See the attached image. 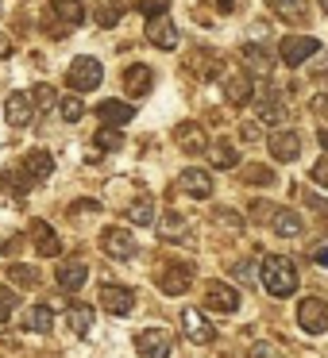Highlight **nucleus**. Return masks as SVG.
Segmentation results:
<instances>
[{
	"mask_svg": "<svg viewBox=\"0 0 328 358\" xmlns=\"http://www.w3.org/2000/svg\"><path fill=\"white\" fill-rule=\"evenodd\" d=\"M232 4H235V0H220V8H224V12H232Z\"/></svg>",
	"mask_w": 328,
	"mask_h": 358,
	"instance_id": "603ef678",
	"label": "nucleus"
},
{
	"mask_svg": "<svg viewBox=\"0 0 328 358\" xmlns=\"http://www.w3.org/2000/svg\"><path fill=\"white\" fill-rule=\"evenodd\" d=\"M124 89L132 96H147L151 89H155V70H151V66H143V62L128 66V70H124Z\"/></svg>",
	"mask_w": 328,
	"mask_h": 358,
	"instance_id": "6ab92c4d",
	"label": "nucleus"
},
{
	"mask_svg": "<svg viewBox=\"0 0 328 358\" xmlns=\"http://www.w3.org/2000/svg\"><path fill=\"white\" fill-rule=\"evenodd\" d=\"M243 178L255 181V185H274V173L266 166H243Z\"/></svg>",
	"mask_w": 328,
	"mask_h": 358,
	"instance_id": "58836bf2",
	"label": "nucleus"
},
{
	"mask_svg": "<svg viewBox=\"0 0 328 358\" xmlns=\"http://www.w3.org/2000/svg\"><path fill=\"white\" fill-rule=\"evenodd\" d=\"M205 155H209V162L217 166V170H232V166L240 162V155H235V147H232L228 139L209 143V150H205Z\"/></svg>",
	"mask_w": 328,
	"mask_h": 358,
	"instance_id": "a878e982",
	"label": "nucleus"
},
{
	"mask_svg": "<svg viewBox=\"0 0 328 358\" xmlns=\"http://www.w3.org/2000/svg\"><path fill=\"white\" fill-rule=\"evenodd\" d=\"M143 35H147V43H151V47H158V50H174V47H178V39H182L170 16H155V20H147Z\"/></svg>",
	"mask_w": 328,
	"mask_h": 358,
	"instance_id": "ddd939ff",
	"label": "nucleus"
},
{
	"mask_svg": "<svg viewBox=\"0 0 328 358\" xmlns=\"http://www.w3.org/2000/svg\"><path fill=\"white\" fill-rule=\"evenodd\" d=\"M282 116H286V101H282L278 89H271V93L259 101V120H263V124H278Z\"/></svg>",
	"mask_w": 328,
	"mask_h": 358,
	"instance_id": "bb28decb",
	"label": "nucleus"
},
{
	"mask_svg": "<svg viewBox=\"0 0 328 358\" xmlns=\"http://www.w3.org/2000/svg\"><path fill=\"white\" fill-rule=\"evenodd\" d=\"M101 78H104L101 62H97V58H89V55L74 58L70 70H66V81H70L74 93H93V89L101 85Z\"/></svg>",
	"mask_w": 328,
	"mask_h": 358,
	"instance_id": "7ed1b4c3",
	"label": "nucleus"
},
{
	"mask_svg": "<svg viewBox=\"0 0 328 358\" xmlns=\"http://www.w3.org/2000/svg\"><path fill=\"white\" fill-rule=\"evenodd\" d=\"M97 147H104V150H116V147H120V135L112 131V127H104V131H97Z\"/></svg>",
	"mask_w": 328,
	"mask_h": 358,
	"instance_id": "37998d69",
	"label": "nucleus"
},
{
	"mask_svg": "<svg viewBox=\"0 0 328 358\" xmlns=\"http://www.w3.org/2000/svg\"><path fill=\"white\" fill-rule=\"evenodd\" d=\"M135 350H139V358H170L174 335L166 327H147V331L135 335Z\"/></svg>",
	"mask_w": 328,
	"mask_h": 358,
	"instance_id": "0eeeda50",
	"label": "nucleus"
},
{
	"mask_svg": "<svg viewBox=\"0 0 328 358\" xmlns=\"http://www.w3.org/2000/svg\"><path fill=\"white\" fill-rule=\"evenodd\" d=\"M240 139L243 143H255L259 139V124H240Z\"/></svg>",
	"mask_w": 328,
	"mask_h": 358,
	"instance_id": "49530a36",
	"label": "nucleus"
},
{
	"mask_svg": "<svg viewBox=\"0 0 328 358\" xmlns=\"http://www.w3.org/2000/svg\"><path fill=\"white\" fill-rule=\"evenodd\" d=\"M305 201H309L317 212H324V216H328V201H320V196H313V193H305Z\"/></svg>",
	"mask_w": 328,
	"mask_h": 358,
	"instance_id": "09e8293b",
	"label": "nucleus"
},
{
	"mask_svg": "<svg viewBox=\"0 0 328 358\" xmlns=\"http://www.w3.org/2000/svg\"><path fill=\"white\" fill-rule=\"evenodd\" d=\"M8 281H12V285H20V289H39V270H35V266L16 262L8 270Z\"/></svg>",
	"mask_w": 328,
	"mask_h": 358,
	"instance_id": "7c9ffc66",
	"label": "nucleus"
},
{
	"mask_svg": "<svg viewBox=\"0 0 328 358\" xmlns=\"http://www.w3.org/2000/svg\"><path fill=\"white\" fill-rule=\"evenodd\" d=\"M120 16H124V4H120V0H101V4H97V24L101 27H116Z\"/></svg>",
	"mask_w": 328,
	"mask_h": 358,
	"instance_id": "2f4dec72",
	"label": "nucleus"
},
{
	"mask_svg": "<svg viewBox=\"0 0 328 358\" xmlns=\"http://www.w3.org/2000/svg\"><path fill=\"white\" fill-rule=\"evenodd\" d=\"M251 216L255 220H266L271 224L274 235H282V239H294V235H301V216L289 208H274V204H263L259 201L255 208H251Z\"/></svg>",
	"mask_w": 328,
	"mask_h": 358,
	"instance_id": "f03ea898",
	"label": "nucleus"
},
{
	"mask_svg": "<svg viewBox=\"0 0 328 358\" xmlns=\"http://www.w3.org/2000/svg\"><path fill=\"white\" fill-rule=\"evenodd\" d=\"M174 143H178L186 155H201V150H209V139H205V127L193 124V120H186V124L174 127Z\"/></svg>",
	"mask_w": 328,
	"mask_h": 358,
	"instance_id": "2eb2a0df",
	"label": "nucleus"
},
{
	"mask_svg": "<svg viewBox=\"0 0 328 358\" xmlns=\"http://www.w3.org/2000/svg\"><path fill=\"white\" fill-rule=\"evenodd\" d=\"M320 50V43L313 39V35H289V39H282V47H278V58L286 66H301L305 58H313Z\"/></svg>",
	"mask_w": 328,
	"mask_h": 358,
	"instance_id": "9b49d317",
	"label": "nucleus"
},
{
	"mask_svg": "<svg viewBox=\"0 0 328 358\" xmlns=\"http://www.w3.org/2000/svg\"><path fill=\"white\" fill-rule=\"evenodd\" d=\"M12 316H16V289L0 285V324H8Z\"/></svg>",
	"mask_w": 328,
	"mask_h": 358,
	"instance_id": "e433bc0d",
	"label": "nucleus"
},
{
	"mask_svg": "<svg viewBox=\"0 0 328 358\" xmlns=\"http://www.w3.org/2000/svg\"><path fill=\"white\" fill-rule=\"evenodd\" d=\"M271 12L282 20V24H305V20H309L305 0H271Z\"/></svg>",
	"mask_w": 328,
	"mask_h": 358,
	"instance_id": "b1692460",
	"label": "nucleus"
},
{
	"mask_svg": "<svg viewBox=\"0 0 328 358\" xmlns=\"http://www.w3.org/2000/svg\"><path fill=\"white\" fill-rule=\"evenodd\" d=\"M0 58H12V39L0 31Z\"/></svg>",
	"mask_w": 328,
	"mask_h": 358,
	"instance_id": "8fccbe9b",
	"label": "nucleus"
},
{
	"mask_svg": "<svg viewBox=\"0 0 328 358\" xmlns=\"http://www.w3.org/2000/svg\"><path fill=\"white\" fill-rule=\"evenodd\" d=\"M20 166H24V170L32 173V181L39 185V181H47L50 173H55V155H50V150H27Z\"/></svg>",
	"mask_w": 328,
	"mask_h": 358,
	"instance_id": "4be33fe9",
	"label": "nucleus"
},
{
	"mask_svg": "<svg viewBox=\"0 0 328 358\" xmlns=\"http://www.w3.org/2000/svg\"><path fill=\"white\" fill-rule=\"evenodd\" d=\"M0 185H4V193H12V196H27L35 181H32V173L16 162V166H8V170L0 173Z\"/></svg>",
	"mask_w": 328,
	"mask_h": 358,
	"instance_id": "5701e85b",
	"label": "nucleus"
},
{
	"mask_svg": "<svg viewBox=\"0 0 328 358\" xmlns=\"http://www.w3.org/2000/svg\"><path fill=\"white\" fill-rule=\"evenodd\" d=\"M266 147H271V158H274V162H294V158L301 155V139H297L294 127H278V131H271Z\"/></svg>",
	"mask_w": 328,
	"mask_h": 358,
	"instance_id": "f8f14e48",
	"label": "nucleus"
},
{
	"mask_svg": "<svg viewBox=\"0 0 328 358\" xmlns=\"http://www.w3.org/2000/svg\"><path fill=\"white\" fill-rule=\"evenodd\" d=\"M317 139H320V147L328 150V127H320V131H317Z\"/></svg>",
	"mask_w": 328,
	"mask_h": 358,
	"instance_id": "3c124183",
	"label": "nucleus"
},
{
	"mask_svg": "<svg viewBox=\"0 0 328 358\" xmlns=\"http://www.w3.org/2000/svg\"><path fill=\"white\" fill-rule=\"evenodd\" d=\"M101 308L109 316H128L135 308V293L128 285H104L101 289Z\"/></svg>",
	"mask_w": 328,
	"mask_h": 358,
	"instance_id": "4468645a",
	"label": "nucleus"
},
{
	"mask_svg": "<svg viewBox=\"0 0 328 358\" xmlns=\"http://www.w3.org/2000/svg\"><path fill=\"white\" fill-rule=\"evenodd\" d=\"M320 8H324V16H328V0H320Z\"/></svg>",
	"mask_w": 328,
	"mask_h": 358,
	"instance_id": "864d4df0",
	"label": "nucleus"
},
{
	"mask_svg": "<svg viewBox=\"0 0 328 358\" xmlns=\"http://www.w3.org/2000/svg\"><path fill=\"white\" fill-rule=\"evenodd\" d=\"M163 8H170V0H139V12H147V20H155V16H166Z\"/></svg>",
	"mask_w": 328,
	"mask_h": 358,
	"instance_id": "79ce46f5",
	"label": "nucleus"
},
{
	"mask_svg": "<svg viewBox=\"0 0 328 358\" xmlns=\"http://www.w3.org/2000/svg\"><path fill=\"white\" fill-rule=\"evenodd\" d=\"M313 181H317V185H324V189H328V158H320V162L313 166Z\"/></svg>",
	"mask_w": 328,
	"mask_h": 358,
	"instance_id": "a18cd8bd",
	"label": "nucleus"
},
{
	"mask_svg": "<svg viewBox=\"0 0 328 358\" xmlns=\"http://www.w3.org/2000/svg\"><path fill=\"white\" fill-rule=\"evenodd\" d=\"M182 327H186V339L197 343V347L217 343V327L209 324V316H201V308H186V312H182Z\"/></svg>",
	"mask_w": 328,
	"mask_h": 358,
	"instance_id": "9d476101",
	"label": "nucleus"
},
{
	"mask_svg": "<svg viewBox=\"0 0 328 358\" xmlns=\"http://www.w3.org/2000/svg\"><path fill=\"white\" fill-rule=\"evenodd\" d=\"M217 66H220V58L212 55V50H201V55H193V73H197L201 81L217 78Z\"/></svg>",
	"mask_w": 328,
	"mask_h": 358,
	"instance_id": "473e14b6",
	"label": "nucleus"
},
{
	"mask_svg": "<svg viewBox=\"0 0 328 358\" xmlns=\"http://www.w3.org/2000/svg\"><path fill=\"white\" fill-rule=\"evenodd\" d=\"M86 278H89V266L81 262V258H62V262H58V270H55V281L66 289V293L81 289V285H86Z\"/></svg>",
	"mask_w": 328,
	"mask_h": 358,
	"instance_id": "dca6fc26",
	"label": "nucleus"
},
{
	"mask_svg": "<svg viewBox=\"0 0 328 358\" xmlns=\"http://www.w3.org/2000/svg\"><path fill=\"white\" fill-rule=\"evenodd\" d=\"M313 116L328 120V93H317V96H313Z\"/></svg>",
	"mask_w": 328,
	"mask_h": 358,
	"instance_id": "c03bdc74",
	"label": "nucleus"
},
{
	"mask_svg": "<svg viewBox=\"0 0 328 358\" xmlns=\"http://www.w3.org/2000/svg\"><path fill=\"white\" fill-rule=\"evenodd\" d=\"M232 273H235V278H240V281H255V278L263 281V266H255V262H240V266H235Z\"/></svg>",
	"mask_w": 328,
	"mask_h": 358,
	"instance_id": "a19ab883",
	"label": "nucleus"
},
{
	"mask_svg": "<svg viewBox=\"0 0 328 358\" xmlns=\"http://www.w3.org/2000/svg\"><path fill=\"white\" fill-rule=\"evenodd\" d=\"M224 96H228V104H247L251 96H255V81H251V73L247 70H232L224 78Z\"/></svg>",
	"mask_w": 328,
	"mask_h": 358,
	"instance_id": "f3484780",
	"label": "nucleus"
},
{
	"mask_svg": "<svg viewBox=\"0 0 328 358\" xmlns=\"http://www.w3.org/2000/svg\"><path fill=\"white\" fill-rule=\"evenodd\" d=\"M32 243H35V250L39 255H62V239L55 235V227H47V224H32Z\"/></svg>",
	"mask_w": 328,
	"mask_h": 358,
	"instance_id": "393cba45",
	"label": "nucleus"
},
{
	"mask_svg": "<svg viewBox=\"0 0 328 358\" xmlns=\"http://www.w3.org/2000/svg\"><path fill=\"white\" fill-rule=\"evenodd\" d=\"M189 285H193V266H189V262L170 258V262L158 266V289H163L166 296H182Z\"/></svg>",
	"mask_w": 328,
	"mask_h": 358,
	"instance_id": "20e7f679",
	"label": "nucleus"
},
{
	"mask_svg": "<svg viewBox=\"0 0 328 358\" xmlns=\"http://www.w3.org/2000/svg\"><path fill=\"white\" fill-rule=\"evenodd\" d=\"M24 327L35 331V335H47L50 327H55V312H50V304H35V308L24 316Z\"/></svg>",
	"mask_w": 328,
	"mask_h": 358,
	"instance_id": "cd10ccee",
	"label": "nucleus"
},
{
	"mask_svg": "<svg viewBox=\"0 0 328 358\" xmlns=\"http://www.w3.org/2000/svg\"><path fill=\"white\" fill-rule=\"evenodd\" d=\"M313 262L324 266V270H328V247H313Z\"/></svg>",
	"mask_w": 328,
	"mask_h": 358,
	"instance_id": "de8ad7c7",
	"label": "nucleus"
},
{
	"mask_svg": "<svg viewBox=\"0 0 328 358\" xmlns=\"http://www.w3.org/2000/svg\"><path fill=\"white\" fill-rule=\"evenodd\" d=\"M58 112H62V120L78 124V120L86 116V104H81V101H78V93H74V96H62V101H58Z\"/></svg>",
	"mask_w": 328,
	"mask_h": 358,
	"instance_id": "f704fd0d",
	"label": "nucleus"
},
{
	"mask_svg": "<svg viewBox=\"0 0 328 358\" xmlns=\"http://www.w3.org/2000/svg\"><path fill=\"white\" fill-rule=\"evenodd\" d=\"M50 16L58 20V31H66V27H78L86 20V4L81 0H50Z\"/></svg>",
	"mask_w": 328,
	"mask_h": 358,
	"instance_id": "aec40b11",
	"label": "nucleus"
},
{
	"mask_svg": "<svg viewBox=\"0 0 328 358\" xmlns=\"http://www.w3.org/2000/svg\"><path fill=\"white\" fill-rule=\"evenodd\" d=\"M240 62L247 66L251 73H271V66H274V58H271V50L263 47V43H243L240 47Z\"/></svg>",
	"mask_w": 328,
	"mask_h": 358,
	"instance_id": "412c9836",
	"label": "nucleus"
},
{
	"mask_svg": "<svg viewBox=\"0 0 328 358\" xmlns=\"http://www.w3.org/2000/svg\"><path fill=\"white\" fill-rule=\"evenodd\" d=\"M178 193L193 196V201H209L212 196V173L201 170V166H189V170L178 173Z\"/></svg>",
	"mask_w": 328,
	"mask_h": 358,
	"instance_id": "1a4fd4ad",
	"label": "nucleus"
},
{
	"mask_svg": "<svg viewBox=\"0 0 328 358\" xmlns=\"http://www.w3.org/2000/svg\"><path fill=\"white\" fill-rule=\"evenodd\" d=\"M128 216H132V224H151V216H155V204H151V196H139V201L128 208Z\"/></svg>",
	"mask_w": 328,
	"mask_h": 358,
	"instance_id": "c9c22d12",
	"label": "nucleus"
},
{
	"mask_svg": "<svg viewBox=\"0 0 328 358\" xmlns=\"http://www.w3.org/2000/svg\"><path fill=\"white\" fill-rule=\"evenodd\" d=\"M101 250L109 258H116V262H128V258L135 255V235L128 231V227H104L101 231Z\"/></svg>",
	"mask_w": 328,
	"mask_h": 358,
	"instance_id": "6e6552de",
	"label": "nucleus"
},
{
	"mask_svg": "<svg viewBox=\"0 0 328 358\" xmlns=\"http://www.w3.org/2000/svg\"><path fill=\"white\" fill-rule=\"evenodd\" d=\"M263 289L271 296H289L297 289V266L286 255L263 258Z\"/></svg>",
	"mask_w": 328,
	"mask_h": 358,
	"instance_id": "f257e3e1",
	"label": "nucleus"
},
{
	"mask_svg": "<svg viewBox=\"0 0 328 358\" xmlns=\"http://www.w3.org/2000/svg\"><path fill=\"white\" fill-rule=\"evenodd\" d=\"M205 308L209 312H224V316H232L235 308H240V293H235V285H228V281L212 278L205 281Z\"/></svg>",
	"mask_w": 328,
	"mask_h": 358,
	"instance_id": "39448f33",
	"label": "nucleus"
},
{
	"mask_svg": "<svg viewBox=\"0 0 328 358\" xmlns=\"http://www.w3.org/2000/svg\"><path fill=\"white\" fill-rule=\"evenodd\" d=\"M97 116H101V124L116 127V124H128V120L135 116V108L132 104H120V101H104L101 108H97Z\"/></svg>",
	"mask_w": 328,
	"mask_h": 358,
	"instance_id": "c85d7f7f",
	"label": "nucleus"
},
{
	"mask_svg": "<svg viewBox=\"0 0 328 358\" xmlns=\"http://www.w3.org/2000/svg\"><path fill=\"white\" fill-rule=\"evenodd\" d=\"M70 327H74V335H86L89 327H93V308H89V304H74L70 308Z\"/></svg>",
	"mask_w": 328,
	"mask_h": 358,
	"instance_id": "72a5a7b5",
	"label": "nucleus"
},
{
	"mask_svg": "<svg viewBox=\"0 0 328 358\" xmlns=\"http://www.w3.org/2000/svg\"><path fill=\"white\" fill-rule=\"evenodd\" d=\"M4 116H8L12 127H27L35 116V101L32 93H8V101H4Z\"/></svg>",
	"mask_w": 328,
	"mask_h": 358,
	"instance_id": "a211bd4d",
	"label": "nucleus"
},
{
	"mask_svg": "<svg viewBox=\"0 0 328 358\" xmlns=\"http://www.w3.org/2000/svg\"><path fill=\"white\" fill-rule=\"evenodd\" d=\"M297 324H301V331H309V335H324L328 331V301L305 296V301L297 304Z\"/></svg>",
	"mask_w": 328,
	"mask_h": 358,
	"instance_id": "423d86ee",
	"label": "nucleus"
},
{
	"mask_svg": "<svg viewBox=\"0 0 328 358\" xmlns=\"http://www.w3.org/2000/svg\"><path fill=\"white\" fill-rule=\"evenodd\" d=\"M32 101L39 104V108H50V104H58V93H55V85H35V93H32Z\"/></svg>",
	"mask_w": 328,
	"mask_h": 358,
	"instance_id": "4c0bfd02",
	"label": "nucleus"
},
{
	"mask_svg": "<svg viewBox=\"0 0 328 358\" xmlns=\"http://www.w3.org/2000/svg\"><path fill=\"white\" fill-rule=\"evenodd\" d=\"M158 235H163V239H186V235H189L186 216H182V212H166L163 224H158Z\"/></svg>",
	"mask_w": 328,
	"mask_h": 358,
	"instance_id": "c756f323",
	"label": "nucleus"
},
{
	"mask_svg": "<svg viewBox=\"0 0 328 358\" xmlns=\"http://www.w3.org/2000/svg\"><path fill=\"white\" fill-rule=\"evenodd\" d=\"M247 358H282V350L274 347V343H266V339H259V343H251V350H247Z\"/></svg>",
	"mask_w": 328,
	"mask_h": 358,
	"instance_id": "ea45409f",
	"label": "nucleus"
}]
</instances>
